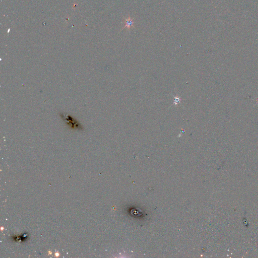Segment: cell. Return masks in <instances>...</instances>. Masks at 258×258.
Here are the masks:
<instances>
[{
  "label": "cell",
  "instance_id": "6da1fadb",
  "mask_svg": "<svg viewBox=\"0 0 258 258\" xmlns=\"http://www.w3.org/2000/svg\"><path fill=\"white\" fill-rule=\"evenodd\" d=\"M134 21H133V19L131 18L130 16H129L128 18L125 19V26L124 27V29L127 28L128 30H129L132 27H134Z\"/></svg>",
  "mask_w": 258,
  "mask_h": 258
}]
</instances>
